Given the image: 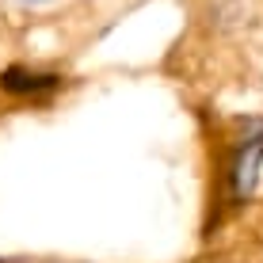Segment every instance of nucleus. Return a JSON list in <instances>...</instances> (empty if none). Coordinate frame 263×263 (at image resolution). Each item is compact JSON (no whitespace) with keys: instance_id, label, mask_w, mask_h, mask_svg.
Instances as JSON below:
<instances>
[{"instance_id":"nucleus-1","label":"nucleus","mask_w":263,"mask_h":263,"mask_svg":"<svg viewBox=\"0 0 263 263\" xmlns=\"http://www.w3.org/2000/svg\"><path fill=\"white\" fill-rule=\"evenodd\" d=\"M12 4H20V8H42V4H50V0H12Z\"/></svg>"}]
</instances>
